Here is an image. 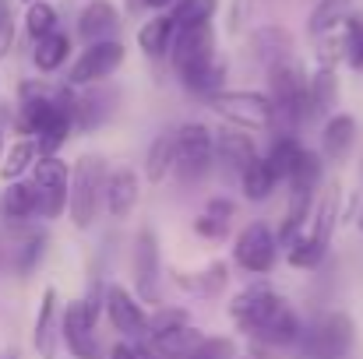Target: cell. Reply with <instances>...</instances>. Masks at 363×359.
Returning a JSON list of instances; mask_svg holds the SVG:
<instances>
[{
    "label": "cell",
    "instance_id": "cell-3",
    "mask_svg": "<svg viewBox=\"0 0 363 359\" xmlns=\"http://www.w3.org/2000/svg\"><path fill=\"white\" fill-rule=\"evenodd\" d=\"M268 96L279 106V117L289 120V123L314 117L311 113V78L303 74V67L293 57L268 67Z\"/></svg>",
    "mask_w": 363,
    "mask_h": 359
},
{
    "label": "cell",
    "instance_id": "cell-36",
    "mask_svg": "<svg viewBox=\"0 0 363 359\" xmlns=\"http://www.w3.org/2000/svg\"><path fill=\"white\" fill-rule=\"evenodd\" d=\"M325 253H328V243L318 239V237H311V233L296 237L289 246H286V257H289L293 268H318V264L325 261Z\"/></svg>",
    "mask_w": 363,
    "mask_h": 359
},
{
    "label": "cell",
    "instance_id": "cell-26",
    "mask_svg": "<svg viewBox=\"0 0 363 359\" xmlns=\"http://www.w3.org/2000/svg\"><path fill=\"white\" fill-rule=\"evenodd\" d=\"M177 166V130H166L159 134L152 144H148V155H145V176L148 183H162Z\"/></svg>",
    "mask_w": 363,
    "mask_h": 359
},
{
    "label": "cell",
    "instance_id": "cell-2",
    "mask_svg": "<svg viewBox=\"0 0 363 359\" xmlns=\"http://www.w3.org/2000/svg\"><path fill=\"white\" fill-rule=\"evenodd\" d=\"M106 166L99 155H82L71 166V205L67 215L74 222V229H92L96 215H99V201L106 198Z\"/></svg>",
    "mask_w": 363,
    "mask_h": 359
},
{
    "label": "cell",
    "instance_id": "cell-19",
    "mask_svg": "<svg viewBox=\"0 0 363 359\" xmlns=\"http://www.w3.org/2000/svg\"><path fill=\"white\" fill-rule=\"evenodd\" d=\"M216 155H219L230 169L243 173V169L257 159V144H254V137H250L243 127L226 123V127H219V130H216Z\"/></svg>",
    "mask_w": 363,
    "mask_h": 359
},
{
    "label": "cell",
    "instance_id": "cell-11",
    "mask_svg": "<svg viewBox=\"0 0 363 359\" xmlns=\"http://www.w3.org/2000/svg\"><path fill=\"white\" fill-rule=\"evenodd\" d=\"M57 110V89L43 81H21L18 89V113H14V130L21 137H35L43 123Z\"/></svg>",
    "mask_w": 363,
    "mask_h": 359
},
{
    "label": "cell",
    "instance_id": "cell-18",
    "mask_svg": "<svg viewBox=\"0 0 363 359\" xmlns=\"http://www.w3.org/2000/svg\"><path fill=\"white\" fill-rule=\"evenodd\" d=\"M339 219H342V183H339V180H328V183L318 190V201H314L307 233L328 243L332 233H335V226H339Z\"/></svg>",
    "mask_w": 363,
    "mask_h": 359
},
{
    "label": "cell",
    "instance_id": "cell-10",
    "mask_svg": "<svg viewBox=\"0 0 363 359\" xmlns=\"http://www.w3.org/2000/svg\"><path fill=\"white\" fill-rule=\"evenodd\" d=\"M279 257V237L264 226V222H250L243 226L237 243H233V261L250 275H268L275 268Z\"/></svg>",
    "mask_w": 363,
    "mask_h": 359
},
{
    "label": "cell",
    "instance_id": "cell-15",
    "mask_svg": "<svg viewBox=\"0 0 363 359\" xmlns=\"http://www.w3.org/2000/svg\"><path fill=\"white\" fill-rule=\"evenodd\" d=\"M60 324H64V314H60V296L53 285L43 289L39 296V314H35V324H32V349L39 353V359H53L57 356V338H60Z\"/></svg>",
    "mask_w": 363,
    "mask_h": 359
},
{
    "label": "cell",
    "instance_id": "cell-44",
    "mask_svg": "<svg viewBox=\"0 0 363 359\" xmlns=\"http://www.w3.org/2000/svg\"><path fill=\"white\" fill-rule=\"evenodd\" d=\"M250 14H254V0H233L230 4V32L233 35H240L243 28H247V21H250Z\"/></svg>",
    "mask_w": 363,
    "mask_h": 359
},
{
    "label": "cell",
    "instance_id": "cell-12",
    "mask_svg": "<svg viewBox=\"0 0 363 359\" xmlns=\"http://www.w3.org/2000/svg\"><path fill=\"white\" fill-rule=\"evenodd\" d=\"M103 310H106L113 331H121L123 338H141V335H148V314H145L138 292H130V289H123L117 282H110V285H106V296H103Z\"/></svg>",
    "mask_w": 363,
    "mask_h": 359
},
{
    "label": "cell",
    "instance_id": "cell-4",
    "mask_svg": "<svg viewBox=\"0 0 363 359\" xmlns=\"http://www.w3.org/2000/svg\"><path fill=\"white\" fill-rule=\"evenodd\" d=\"M208 106L233 127L243 130H275L279 127V106L272 103V96L261 92H216L208 99Z\"/></svg>",
    "mask_w": 363,
    "mask_h": 359
},
{
    "label": "cell",
    "instance_id": "cell-16",
    "mask_svg": "<svg viewBox=\"0 0 363 359\" xmlns=\"http://www.w3.org/2000/svg\"><path fill=\"white\" fill-rule=\"evenodd\" d=\"M138 201H141V180H138V173L130 166L110 169V176H106V198H103L110 219H117V222L130 219L134 208H138Z\"/></svg>",
    "mask_w": 363,
    "mask_h": 359
},
{
    "label": "cell",
    "instance_id": "cell-1",
    "mask_svg": "<svg viewBox=\"0 0 363 359\" xmlns=\"http://www.w3.org/2000/svg\"><path fill=\"white\" fill-rule=\"evenodd\" d=\"M230 321L261 346H293L303 342L296 310L268 282H250L230 303Z\"/></svg>",
    "mask_w": 363,
    "mask_h": 359
},
{
    "label": "cell",
    "instance_id": "cell-35",
    "mask_svg": "<svg viewBox=\"0 0 363 359\" xmlns=\"http://www.w3.org/2000/svg\"><path fill=\"white\" fill-rule=\"evenodd\" d=\"M216 11H219V0H177L169 14L177 28H194V25H208Z\"/></svg>",
    "mask_w": 363,
    "mask_h": 359
},
{
    "label": "cell",
    "instance_id": "cell-48",
    "mask_svg": "<svg viewBox=\"0 0 363 359\" xmlns=\"http://www.w3.org/2000/svg\"><path fill=\"white\" fill-rule=\"evenodd\" d=\"M357 226H360V233H363V208H360V215H357Z\"/></svg>",
    "mask_w": 363,
    "mask_h": 359
},
{
    "label": "cell",
    "instance_id": "cell-23",
    "mask_svg": "<svg viewBox=\"0 0 363 359\" xmlns=\"http://www.w3.org/2000/svg\"><path fill=\"white\" fill-rule=\"evenodd\" d=\"M35 212H39V190H35V183H21V180L4 183V190H0V219L4 222H25Z\"/></svg>",
    "mask_w": 363,
    "mask_h": 359
},
{
    "label": "cell",
    "instance_id": "cell-14",
    "mask_svg": "<svg viewBox=\"0 0 363 359\" xmlns=\"http://www.w3.org/2000/svg\"><path fill=\"white\" fill-rule=\"evenodd\" d=\"M60 338H64L67 353L74 359H96V317L89 314L85 300L67 303L64 324H60Z\"/></svg>",
    "mask_w": 363,
    "mask_h": 359
},
{
    "label": "cell",
    "instance_id": "cell-30",
    "mask_svg": "<svg viewBox=\"0 0 363 359\" xmlns=\"http://www.w3.org/2000/svg\"><path fill=\"white\" fill-rule=\"evenodd\" d=\"M339 106V78L335 67H318L311 74V113L314 117H332Z\"/></svg>",
    "mask_w": 363,
    "mask_h": 359
},
{
    "label": "cell",
    "instance_id": "cell-27",
    "mask_svg": "<svg viewBox=\"0 0 363 359\" xmlns=\"http://www.w3.org/2000/svg\"><path fill=\"white\" fill-rule=\"evenodd\" d=\"M279 180H282V176L275 173V166L268 162V155H257V159L240 173L243 198H247V201H268Z\"/></svg>",
    "mask_w": 363,
    "mask_h": 359
},
{
    "label": "cell",
    "instance_id": "cell-17",
    "mask_svg": "<svg viewBox=\"0 0 363 359\" xmlns=\"http://www.w3.org/2000/svg\"><path fill=\"white\" fill-rule=\"evenodd\" d=\"M74 28H78V35L85 39V46L117 39V32H121V11H117L110 0H89V4L82 7Z\"/></svg>",
    "mask_w": 363,
    "mask_h": 359
},
{
    "label": "cell",
    "instance_id": "cell-47",
    "mask_svg": "<svg viewBox=\"0 0 363 359\" xmlns=\"http://www.w3.org/2000/svg\"><path fill=\"white\" fill-rule=\"evenodd\" d=\"M243 359H268V356H264V349H261V346L254 342V346L247 349V356H243Z\"/></svg>",
    "mask_w": 363,
    "mask_h": 359
},
{
    "label": "cell",
    "instance_id": "cell-22",
    "mask_svg": "<svg viewBox=\"0 0 363 359\" xmlns=\"http://www.w3.org/2000/svg\"><path fill=\"white\" fill-rule=\"evenodd\" d=\"M173 39H177V21H173V14H155V18H148V21L138 28V50H141L145 57H152V60L166 57V53L173 50Z\"/></svg>",
    "mask_w": 363,
    "mask_h": 359
},
{
    "label": "cell",
    "instance_id": "cell-5",
    "mask_svg": "<svg viewBox=\"0 0 363 359\" xmlns=\"http://www.w3.org/2000/svg\"><path fill=\"white\" fill-rule=\"evenodd\" d=\"M357 346V321L346 310H328L311 331H303L307 359H350Z\"/></svg>",
    "mask_w": 363,
    "mask_h": 359
},
{
    "label": "cell",
    "instance_id": "cell-41",
    "mask_svg": "<svg viewBox=\"0 0 363 359\" xmlns=\"http://www.w3.org/2000/svg\"><path fill=\"white\" fill-rule=\"evenodd\" d=\"M43 250H46V237H43V233L25 239V243L18 246V271H32V268L43 261Z\"/></svg>",
    "mask_w": 363,
    "mask_h": 359
},
{
    "label": "cell",
    "instance_id": "cell-49",
    "mask_svg": "<svg viewBox=\"0 0 363 359\" xmlns=\"http://www.w3.org/2000/svg\"><path fill=\"white\" fill-rule=\"evenodd\" d=\"M21 4H35V0H21Z\"/></svg>",
    "mask_w": 363,
    "mask_h": 359
},
{
    "label": "cell",
    "instance_id": "cell-32",
    "mask_svg": "<svg viewBox=\"0 0 363 359\" xmlns=\"http://www.w3.org/2000/svg\"><path fill=\"white\" fill-rule=\"evenodd\" d=\"M350 7H353V0H318L314 11H311V18H307V32L318 39V35H325L332 28H342L353 18Z\"/></svg>",
    "mask_w": 363,
    "mask_h": 359
},
{
    "label": "cell",
    "instance_id": "cell-6",
    "mask_svg": "<svg viewBox=\"0 0 363 359\" xmlns=\"http://www.w3.org/2000/svg\"><path fill=\"white\" fill-rule=\"evenodd\" d=\"M216 159V130H208L205 123H184L177 127V180L180 183H198Z\"/></svg>",
    "mask_w": 363,
    "mask_h": 359
},
{
    "label": "cell",
    "instance_id": "cell-31",
    "mask_svg": "<svg viewBox=\"0 0 363 359\" xmlns=\"http://www.w3.org/2000/svg\"><path fill=\"white\" fill-rule=\"evenodd\" d=\"M180 81H184V89H187V92L212 99L216 92H223V81H226V64H223V57H216V60H208V64H201V67H194V71L180 74Z\"/></svg>",
    "mask_w": 363,
    "mask_h": 359
},
{
    "label": "cell",
    "instance_id": "cell-38",
    "mask_svg": "<svg viewBox=\"0 0 363 359\" xmlns=\"http://www.w3.org/2000/svg\"><path fill=\"white\" fill-rule=\"evenodd\" d=\"M314 53H318V64L321 67H335L339 60H346V25L318 35L314 39Z\"/></svg>",
    "mask_w": 363,
    "mask_h": 359
},
{
    "label": "cell",
    "instance_id": "cell-9",
    "mask_svg": "<svg viewBox=\"0 0 363 359\" xmlns=\"http://www.w3.org/2000/svg\"><path fill=\"white\" fill-rule=\"evenodd\" d=\"M123 57H127V50H123L121 39H106V42L85 46L82 57H78V60L71 64V71H67V85L78 89V85H99V81H106L123 64Z\"/></svg>",
    "mask_w": 363,
    "mask_h": 359
},
{
    "label": "cell",
    "instance_id": "cell-24",
    "mask_svg": "<svg viewBox=\"0 0 363 359\" xmlns=\"http://www.w3.org/2000/svg\"><path fill=\"white\" fill-rule=\"evenodd\" d=\"M177 285L187 289V292H194V296H219L230 285V264L226 261H212L201 271H180L177 275Z\"/></svg>",
    "mask_w": 363,
    "mask_h": 359
},
{
    "label": "cell",
    "instance_id": "cell-42",
    "mask_svg": "<svg viewBox=\"0 0 363 359\" xmlns=\"http://www.w3.org/2000/svg\"><path fill=\"white\" fill-rule=\"evenodd\" d=\"M191 359H237V346L233 338H205Z\"/></svg>",
    "mask_w": 363,
    "mask_h": 359
},
{
    "label": "cell",
    "instance_id": "cell-45",
    "mask_svg": "<svg viewBox=\"0 0 363 359\" xmlns=\"http://www.w3.org/2000/svg\"><path fill=\"white\" fill-rule=\"evenodd\" d=\"M14 127V113L0 103V162H4V155H7V130Z\"/></svg>",
    "mask_w": 363,
    "mask_h": 359
},
{
    "label": "cell",
    "instance_id": "cell-37",
    "mask_svg": "<svg viewBox=\"0 0 363 359\" xmlns=\"http://www.w3.org/2000/svg\"><path fill=\"white\" fill-rule=\"evenodd\" d=\"M25 28H28L32 42L43 39V35H50V32H57V7L46 4V0L28 4V11H25Z\"/></svg>",
    "mask_w": 363,
    "mask_h": 359
},
{
    "label": "cell",
    "instance_id": "cell-20",
    "mask_svg": "<svg viewBox=\"0 0 363 359\" xmlns=\"http://www.w3.org/2000/svg\"><path fill=\"white\" fill-rule=\"evenodd\" d=\"M247 50H250V57L261 60L264 67H275V64H282V60L293 57V35H289L282 25H261V28L250 35Z\"/></svg>",
    "mask_w": 363,
    "mask_h": 359
},
{
    "label": "cell",
    "instance_id": "cell-39",
    "mask_svg": "<svg viewBox=\"0 0 363 359\" xmlns=\"http://www.w3.org/2000/svg\"><path fill=\"white\" fill-rule=\"evenodd\" d=\"M191 324V314L184 307H159L152 317H148V338H162L169 331H180Z\"/></svg>",
    "mask_w": 363,
    "mask_h": 359
},
{
    "label": "cell",
    "instance_id": "cell-40",
    "mask_svg": "<svg viewBox=\"0 0 363 359\" xmlns=\"http://www.w3.org/2000/svg\"><path fill=\"white\" fill-rule=\"evenodd\" d=\"M346 64L353 71H363V18L346 21Z\"/></svg>",
    "mask_w": 363,
    "mask_h": 359
},
{
    "label": "cell",
    "instance_id": "cell-25",
    "mask_svg": "<svg viewBox=\"0 0 363 359\" xmlns=\"http://www.w3.org/2000/svg\"><path fill=\"white\" fill-rule=\"evenodd\" d=\"M67 57H71V35L60 32V28L32 42V64H35V71H43V74L60 71Z\"/></svg>",
    "mask_w": 363,
    "mask_h": 359
},
{
    "label": "cell",
    "instance_id": "cell-46",
    "mask_svg": "<svg viewBox=\"0 0 363 359\" xmlns=\"http://www.w3.org/2000/svg\"><path fill=\"white\" fill-rule=\"evenodd\" d=\"M145 353L138 349V346H127V342H117L113 349H110V359H141Z\"/></svg>",
    "mask_w": 363,
    "mask_h": 359
},
{
    "label": "cell",
    "instance_id": "cell-28",
    "mask_svg": "<svg viewBox=\"0 0 363 359\" xmlns=\"http://www.w3.org/2000/svg\"><path fill=\"white\" fill-rule=\"evenodd\" d=\"M39 155H43V152H39V141H35V137H18V141L7 148L4 162H0V180H4V183L21 180L28 169H35Z\"/></svg>",
    "mask_w": 363,
    "mask_h": 359
},
{
    "label": "cell",
    "instance_id": "cell-8",
    "mask_svg": "<svg viewBox=\"0 0 363 359\" xmlns=\"http://www.w3.org/2000/svg\"><path fill=\"white\" fill-rule=\"evenodd\" d=\"M130 275H134V292L141 303H159V282H162V253L159 237L152 226H141L130 250Z\"/></svg>",
    "mask_w": 363,
    "mask_h": 359
},
{
    "label": "cell",
    "instance_id": "cell-13",
    "mask_svg": "<svg viewBox=\"0 0 363 359\" xmlns=\"http://www.w3.org/2000/svg\"><path fill=\"white\" fill-rule=\"evenodd\" d=\"M216 28L212 21L208 25H194V28H177V39H173V50H169V60H173V71L177 74H187L208 60H216Z\"/></svg>",
    "mask_w": 363,
    "mask_h": 359
},
{
    "label": "cell",
    "instance_id": "cell-29",
    "mask_svg": "<svg viewBox=\"0 0 363 359\" xmlns=\"http://www.w3.org/2000/svg\"><path fill=\"white\" fill-rule=\"evenodd\" d=\"M233 215H237V205H233V201H226V198H212V201L205 205V212L194 219V233L205 237V239H223L226 233H230Z\"/></svg>",
    "mask_w": 363,
    "mask_h": 359
},
{
    "label": "cell",
    "instance_id": "cell-34",
    "mask_svg": "<svg viewBox=\"0 0 363 359\" xmlns=\"http://www.w3.org/2000/svg\"><path fill=\"white\" fill-rule=\"evenodd\" d=\"M303 152H307V148H303L296 137L282 134V137H275V144L268 148V162L275 166V173H279L282 180H293L296 166L303 162Z\"/></svg>",
    "mask_w": 363,
    "mask_h": 359
},
{
    "label": "cell",
    "instance_id": "cell-33",
    "mask_svg": "<svg viewBox=\"0 0 363 359\" xmlns=\"http://www.w3.org/2000/svg\"><path fill=\"white\" fill-rule=\"evenodd\" d=\"M201 342H205V335H201L194 324H187V328H180V331L162 335V338H152V349L162 359H191L198 353Z\"/></svg>",
    "mask_w": 363,
    "mask_h": 359
},
{
    "label": "cell",
    "instance_id": "cell-43",
    "mask_svg": "<svg viewBox=\"0 0 363 359\" xmlns=\"http://www.w3.org/2000/svg\"><path fill=\"white\" fill-rule=\"evenodd\" d=\"M11 50H14V11L11 0H0V60H7Z\"/></svg>",
    "mask_w": 363,
    "mask_h": 359
},
{
    "label": "cell",
    "instance_id": "cell-7",
    "mask_svg": "<svg viewBox=\"0 0 363 359\" xmlns=\"http://www.w3.org/2000/svg\"><path fill=\"white\" fill-rule=\"evenodd\" d=\"M32 183L39 190V215L60 219L64 208L71 205V166L57 155H39L32 169Z\"/></svg>",
    "mask_w": 363,
    "mask_h": 359
},
{
    "label": "cell",
    "instance_id": "cell-21",
    "mask_svg": "<svg viewBox=\"0 0 363 359\" xmlns=\"http://www.w3.org/2000/svg\"><path fill=\"white\" fill-rule=\"evenodd\" d=\"M357 144V117L353 113H332L325 120V130H321V152L335 162H342Z\"/></svg>",
    "mask_w": 363,
    "mask_h": 359
}]
</instances>
